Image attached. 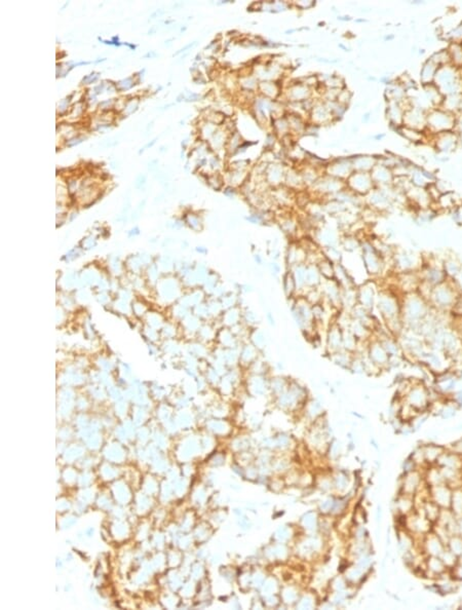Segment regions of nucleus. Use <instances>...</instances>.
<instances>
[{
    "instance_id": "obj_8",
    "label": "nucleus",
    "mask_w": 462,
    "mask_h": 610,
    "mask_svg": "<svg viewBox=\"0 0 462 610\" xmlns=\"http://www.w3.org/2000/svg\"><path fill=\"white\" fill-rule=\"evenodd\" d=\"M366 355L368 359L370 360V362L374 365L375 367H377L379 370L388 368L389 356L386 353L383 345L381 344L380 340L376 336L371 338L368 341L367 348H366Z\"/></svg>"
},
{
    "instance_id": "obj_25",
    "label": "nucleus",
    "mask_w": 462,
    "mask_h": 610,
    "mask_svg": "<svg viewBox=\"0 0 462 610\" xmlns=\"http://www.w3.org/2000/svg\"><path fill=\"white\" fill-rule=\"evenodd\" d=\"M361 243L362 240H359L357 237L347 236L341 241V246L347 253H355L359 250L361 251Z\"/></svg>"
},
{
    "instance_id": "obj_10",
    "label": "nucleus",
    "mask_w": 462,
    "mask_h": 610,
    "mask_svg": "<svg viewBox=\"0 0 462 610\" xmlns=\"http://www.w3.org/2000/svg\"><path fill=\"white\" fill-rule=\"evenodd\" d=\"M376 285L372 281H366L365 283L358 286V304L362 305L366 309L372 312L376 304L378 292Z\"/></svg>"
},
{
    "instance_id": "obj_19",
    "label": "nucleus",
    "mask_w": 462,
    "mask_h": 610,
    "mask_svg": "<svg viewBox=\"0 0 462 610\" xmlns=\"http://www.w3.org/2000/svg\"><path fill=\"white\" fill-rule=\"evenodd\" d=\"M248 341H250L258 351L262 352L265 350L266 345H267V336H266V334L261 329L252 328L250 330V334H248Z\"/></svg>"
},
{
    "instance_id": "obj_23",
    "label": "nucleus",
    "mask_w": 462,
    "mask_h": 610,
    "mask_svg": "<svg viewBox=\"0 0 462 610\" xmlns=\"http://www.w3.org/2000/svg\"><path fill=\"white\" fill-rule=\"evenodd\" d=\"M360 345H361V342L355 338V336L350 332V331L348 329H344L343 330V350L348 353L355 354V353H358Z\"/></svg>"
},
{
    "instance_id": "obj_16",
    "label": "nucleus",
    "mask_w": 462,
    "mask_h": 610,
    "mask_svg": "<svg viewBox=\"0 0 462 610\" xmlns=\"http://www.w3.org/2000/svg\"><path fill=\"white\" fill-rule=\"evenodd\" d=\"M443 268L450 280H455L462 270V262L455 255H448L443 260Z\"/></svg>"
},
{
    "instance_id": "obj_28",
    "label": "nucleus",
    "mask_w": 462,
    "mask_h": 610,
    "mask_svg": "<svg viewBox=\"0 0 462 610\" xmlns=\"http://www.w3.org/2000/svg\"><path fill=\"white\" fill-rule=\"evenodd\" d=\"M268 268H269L270 272L272 273V275H274V276L279 275L280 272H281V266L277 262V261H271V262L268 264Z\"/></svg>"
},
{
    "instance_id": "obj_20",
    "label": "nucleus",
    "mask_w": 462,
    "mask_h": 610,
    "mask_svg": "<svg viewBox=\"0 0 462 610\" xmlns=\"http://www.w3.org/2000/svg\"><path fill=\"white\" fill-rule=\"evenodd\" d=\"M329 358H330V361L332 363H334L337 366H339L340 368L348 369L349 370L350 364H351V361H352V358H353V354L348 353V352L342 350V351H339V352H337V353H334L332 355H329Z\"/></svg>"
},
{
    "instance_id": "obj_24",
    "label": "nucleus",
    "mask_w": 462,
    "mask_h": 610,
    "mask_svg": "<svg viewBox=\"0 0 462 610\" xmlns=\"http://www.w3.org/2000/svg\"><path fill=\"white\" fill-rule=\"evenodd\" d=\"M323 254L324 256L330 260L331 262H333L334 264L336 263H340L342 262L343 259V255H342V251L341 249H339L338 247H328V248H322Z\"/></svg>"
},
{
    "instance_id": "obj_7",
    "label": "nucleus",
    "mask_w": 462,
    "mask_h": 610,
    "mask_svg": "<svg viewBox=\"0 0 462 610\" xmlns=\"http://www.w3.org/2000/svg\"><path fill=\"white\" fill-rule=\"evenodd\" d=\"M418 273L421 282L428 283L432 287L439 286L448 280L443 268V261L438 263L436 258H433V260H426L423 258V263L421 268L418 270Z\"/></svg>"
},
{
    "instance_id": "obj_17",
    "label": "nucleus",
    "mask_w": 462,
    "mask_h": 610,
    "mask_svg": "<svg viewBox=\"0 0 462 610\" xmlns=\"http://www.w3.org/2000/svg\"><path fill=\"white\" fill-rule=\"evenodd\" d=\"M324 278L321 272H319L317 265L313 263H306V277H305L306 288L307 289L319 288Z\"/></svg>"
},
{
    "instance_id": "obj_22",
    "label": "nucleus",
    "mask_w": 462,
    "mask_h": 610,
    "mask_svg": "<svg viewBox=\"0 0 462 610\" xmlns=\"http://www.w3.org/2000/svg\"><path fill=\"white\" fill-rule=\"evenodd\" d=\"M324 280H335V264L325 256L316 263Z\"/></svg>"
},
{
    "instance_id": "obj_26",
    "label": "nucleus",
    "mask_w": 462,
    "mask_h": 610,
    "mask_svg": "<svg viewBox=\"0 0 462 610\" xmlns=\"http://www.w3.org/2000/svg\"><path fill=\"white\" fill-rule=\"evenodd\" d=\"M242 321L244 322L247 328L252 329V328H256V326L258 325L259 318L254 310L247 308L242 312Z\"/></svg>"
},
{
    "instance_id": "obj_12",
    "label": "nucleus",
    "mask_w": 462,
    "mask_h": 610,
    "mask_svg": "<svg viewBox=\"0 0 462 610\" xmlns=\"http://www.w3.org/2000/svg\"><path fill=\"white\" fill-rule=\"evenodd\" d=\"M443 352L450 359L462 352V340L452 329L446 328L444 332Z\"/></svg>"
},
{
    "instance_id": "obj_33",
    "label": "nucleus",
    "mask_w": 462,
    "mask_h": 610,
    "mask_svg": "<svg viewBox=\"0 0 462 610\" xmlns=\"http://www.w3.org/2000/svg\"><path fill=\"white\" fill-rule=\"evenodd\" d=\"M155 56H156V54H155V53H151V54H150V53H148V54L145 56V58H148V57H155Z\"/></svg>"
},
{
    "instance_id": "obj_14",
    "label": "nucleus",
    "mask_w": 462,
    "mask_h": 610,
    "mask_svg": "<svg viewBox=\"0 0 462 610\" xmlns=\"http://www.w3.org/2000/svg\"><path fill=\"white\" fill-rule=\"evenodd\" d=\"M308 252L305 248L299 247L296 245H291L286 253V264L288 268H291L294 265L306 263Z\"/></svg>"
},
{
    "instance_id": "obj_3",
    "label": "nucleus",
    "mask_w": 462,
    "mask_h": 610,
    "mask_svg": "<svg viewBox=\"0 0 462 610\" xmlns=\"http://www.w3.org/2000/svg\"><path fill=\"white\" fill-rule=\"evenodd\" d=\"M361 258L365 271L370 277L376 278L382 275L386 268V261L378 254L371 240H362Z\"/></svg>"
},
{
    "instance_id": "obj_6",
    "label": "nucleus",
    "mask_w": 462,
    "mask_h": 610,
    "mask_svg": "<svg viewBox=\"0 0 462 610\" xmlns=\"http://www.w3.org/2000/svg\"><path fill=\"white\" fill-rule=\"evenodd\" d=\"M392 263L397 273L417 271L422 266L423 258L422 256H417V254L412 250L397 249L393 257Z\"/></svg>"
},
{
    "instance_id": "obj_1",
    "label": "nucleus",
    "mask_w": 462,
    "mask_h": 610,
    "mask_svg": "<svg viewBox=\"0 0 462 610\" xmlns=\"http://www.w3.org/2000/svg\"><path fill=\"white\" fill-rule=\"evenodd\" d=\"M429 301L417 292L403 294L401 297V316L405 329L416 332L420 323L431 313Z\"/></svg>"
},
{
    "instance_id": "obj_27",
    "label": "nucleus",
    "mask_w": 462,
    "mask_h": 610,
    "mask_svg": "<svg viewBox=\"0 0 462 610\" xmlns=\"http://www.w3.org/2000/svg\"><path fill=\"white\" fill-rule=\"evenodd\" d=\"M450 313L453 317H462V293L457 297Z\"/></svg>"
},
{
    "instance_id": "obj_30",
    "label": "nucleus",
    "mask_w": 462,
    "mask_h": 610,
    "mask_svg": "<svg viewBox=\"0 0 462 610\" xmlns=\"http://www.w3.org/2000/svg\"><path fill=\"white\" fill-rule=\"evenodd\" d=\"M254 261H255V262H256L258 265H262V264H263V261H264V259H263V257H262V255H261V254H259V253H255V254H254Z\"/></svg>"
},
{
    "instance_id": "obj_31",
    "label": "nucleus",
    "mask_w": 462,
    "mask_h": 610,
    "mask_svg": "<svg viewBox=\"0 0 462 610\" xmlns=\"http://www.w3.org/2000/svg\"><path fill=\"white\" fill-rule=\"evenodd\" d=\"M266 319H267V322H268V324L270 326H274L275 325V320H274V317H273V315H272L271 312H268L267 315H266Z\"/></svg>"
},
{
    "instance_id": "obj_21",
    "label": "nucleus",
    "mask_w": 462,
    "mask_h": 610,
    "mask_svg": "<svg viewBox=\"0 0 462 610\" xmlns=\"http://www.w3.org/2000/svg\"><path fill=\"white\" fill-rule=\"evenodd\" d=\"M358 288V287H357ZM357 288H351L342 290V297H341V305L342 308L347 309L348 311L358 304V291Z\"/></svg>"
},
{
    "instance_id": "obj_13",
    "label": "nucleus",
    "mask_w": 462,
    "mask_h": 610,
    "mask_svg": "<svg viewBox=\"0 0 462 610\" xmlns=\"http://www.w3.org/2000/svg\"><path fill=\"white\" fill-rule=\"evenodd\" d=\"M409 405L412 408L421 409L429 403L430 394L422 385H416L408 393Z\"/></svg>"
},
{
    "instance_id": "obj_9",
    "label": "nucleus",
    "mask_w": 462,
    "mask_h": 610,
    "mask_svg": "<svg viewBox=\"0 0 462 610\" xmlns=\"http://www.w3.org/2000/svg\"><path fill=\"white\" fill-rule=\"evenodd\" d=\"M323 294L324 302L328 303L329 306L339 309L342 308L341 305V297H342V288L336 280H323L321 286H319Z\"/></svg>"
},
{
    "instance_id": "obj_18",
    "label": "nucleus",
    "mask_w": 462,
    "mask_h": 610,
    "mask_svg": "<svg viewBox=\"0 0 462 610\" xmlns=\"http://www.w3.org/2000/svg\"><path fill=\"white\" fill-rule=\"evenodd\" d=\"M282 290L288 299H293L297 296V286L290 269L282 275Z\"/></svg>"
},
{
    "instance_id": "obj_32",
    "label": "nucleus",
    "mask_w": 462,
    "mask_h": 610,
    "mask_svg": "<svg viewBox=\"0 0 462 610\" xmlns=\"http://www.w3.org/2000/svg\"><path fill=\"white\" fill-rule=\"evenodd\" d=\"M155 141H156V140H153L151 143H148V144H147V145H146V146H145L143 149H142V151H143V150H144V149H146V148H148V147H151V146H152V145L155 143ZM142 151H141V152H142ZM141 152H140V153H141Z\"/></svg>"
},
{
    "instance_id": "obj_15",
    "label": "nucleus",
    "mask_w": 462,
    "mask_h": 610,
    "mask_svg": "<svg viewBox=\"0 0 462 610\" xmlns=\"http://www.w3.org/2000/svg\"><path fill=\"white\" fill-rule=\"evenodd\" d=\"M260 353L250 341H247L240 348L238 363L250 368L251 365L260 358Z\"/></svg>"
},
{
    "instance_id": "obj_4",
    "label": "nucleus",
    "mask_w": 462,
    "mask_h": 610,
    "mask_svg": "<svg viewBox=\"0 0 462 610\" xmlns=\"http://www.w3.org/2000/svg\"><path fill=\"white\" fill-rule=\"evenodd\" d=\"M291 310L292 316L302 332L306 333L307 335L311 333L312 330H314V327L316 326L313 319L312 305L303 296H298V297L294 298Z\"/></svg>"
},
{
    "instance_id": "obj_2",
    "label": "nucleus",
    "mask_w": 462,
    "mask_h": 610,
    "mask_svg": "<svg viewBox=\"0 0 462 610\" xmlns=\"http://www.w3.org/2000/svg\"><path fill=\"white\" fill-rule=\"evenodd\" d=\"M462 292L455 280H448L434 287L429 303L438 313H450L456 299Z\"/></svg>"
},
{
    "instance_id": "obj_11",
    "label": "nucleus",
    "mask_w": 462,
    "mask_h": 610,
    "mask_svg": "<svg viewBox=\"0 0 462 610\" xmlns=\"http://www.w3.org/2000/svg\"><path fill=\"white\" fill-rule=\"evenodd\" d=\"M343 328L339 323L330 325L326 336V350L328 355H332L343 350Z\"/></svg>"
},
{
    "instance_id": "obj_5",
    "label": "nucleus",
    "mask_w": 462,
    "mask_h": 610,
    "mask_svg": "<svg viewBox=\"0 0 462 610\" xmlns=\"http://www.w3.org/2000/svg\"><path fill=\"white\" fill-rule=\"evenodd\" d=\"M401 297L388 289L378 292L375 306L383 322L401 317Z\"/></svg>"
},
{
    "instance_id": "obj_29",
    "label": "nucleus",
    "mask_w": 462,
    "mask_h": 610,
    "mask_svg": "<svg viewBox=\"0 0 462 610\" xmlns=\"http://www.w3.org/2000/svg\"><path fill=\"white\" fill-rule=\"evenodd\" d=\"M269 255H270V258L272 259V261H277V260L279 259L280 252H279V250H278V249H276V248H271Z\"/></svg>"
}]
</instances>
